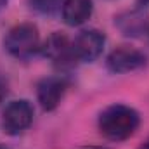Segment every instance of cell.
Segmentation results:
<instances>
[{
    "label": "cell",
    "instance_id": "6da1fadb",
    "mask_svg": "<svg viewBox=\"0 0 149 149\" xmlns=\"http://www.w3.org/2000/svg\"><path fill=\"white\" fill-rule=\"evenodd\" d=\"M99 132L113 142H121L130 139L139 125L141 116L134 108L127 104H111L99 114Z\"/></svg>",
    "mask_w": 149,
    "mask_h": 149
},
{
    "label": "cell",
    "instance_id": "5bb4252c",
    "mask_svg": "<svg viewBox=\"0 0 149 149\" xmlns=\"http://www.w3.org/2000/svg\"><path fill=\"white\" fill-rule=\"evenodd\" d=\"M5 3H7V0H0V9H2V7H3Z\"/></svg>",
    "mask_w": 149,
    "mask_h": 149
},
{
    "label": "cell",
    "instance_id": "4fadbf2b",
    "mask_svg": "<svg viewBox=\"0 0 149 149\" xmlns=\"http://www.w3.org/2000/svg\"><path fill=\"white\" fill-rule=\"evenodd\" d=\"M139 149H149V142H146V144H142V146H141Z\"/></svg>",
    "mask_w": 149,
    "mask_h": 149
},
{
    "label": "cell",
    "instance_id": "2e32d148",
    "mask_svg": "<svg viewBox=\"0 0 149 149\" xmlns=\"http://www.w3.org/2000/svg\"><path fill=\"white\" fill-rule=\"evenodd\" d=\"M87 149H106V148H87Z\"/></svg>",
    "mask_w": 149,
    "mask_h": 149
},
{
    "label": "cell",
    "instance_id": "52a82bcc",
    "mask_svg": "<svg viewBox=\"0 0 149 149\" xmlns=\"http://www.w3.org/2000/svg\"><path fill=\"white\" fill-rule=\"evenodd\" d=\"M68 90V80L64 76H47L37 85V99L43 111H54Z\"/></svg>",
    "mask_w": 149,
    "mask_h": 149
},
{
    "label": "cell",
    "instance_id": "8992f818",
    "mask_svg": "<svg viewBox=\"0 0 149 149\" xmlns=\"http://www.w3.org/2000/svg\"><path fill=\"white\" fill-rule=\"evenodd\" d=\"M71 45L76 63H92L102 54L106 37L99 30H83L74 37Z\"/></svg>",
    "mask_w": 149,
    "mask_h": 149
},
{
    "label": "cell",
    "instance_id": "3957f363",
    "mask_svg": "<svg viewBox=\"0 0 149 149\" xmlns=\"http://www.w3.org/2000/svg\"><path fill=\"white\" fill-rule=\"evenodd\" d=\"M35 109L26 99L10 101L2 113V130L7 135H19L33 123Z\"/></svg>",
    "mask_w": 149,
    "mask_h": 149
},
{
    "label": "cell",
    "instance_id": "9a60e30c",
    "mask_svg": "<svg viewBox=\"0 0 149 149\" xmlns=\"http://www.w3.org/2000/svg\"><path fill=\"white\" fill-rule=\"evenodd\" d=\"M0 149H10V148H7V146H3V144H0Z\"/></svg>",
    "mask_w": 149,
    "mask_h": 149
},
{
    "label": "cell",
    "instance_id": "5b68a950",
    "mask_svg": "<svg viewBox=\"0 0 149 149\" xmlns=\"http://www.w3.org/2000/svg\"><path fill=\"white\" fill-rule=\"evenodd\" d=\"M40 50L59 70H68V68L76 64V59H74L73 54V45L64 33H59V31L52 33L45 40V43L40 47Z\"/></svg>",
    "mask_w": 149,
    "mask_h": 149
},
{
    "label": "cell",
    "instance_id": "7c38bea8",
    "mask_svg": "<svg viewBox=\"0 0 149 149\" xmlns=\"http://www.w3.org/2000/svg\"><path fill=\"white\" fill-rule=\"evenodd\" d=\"M137 5H139L141 9H144V7H149V0H137Z\"/></svg>",
    "mask_w": 149,
    "mask_h": 149
},
{
    "label": "cell",
    "instance_id": "ba28073f",
    "mask_svg": "<svg viewBox=\"0 0 149 149\" xmlns=\"http://www.w3.org/2000/svg\"><path fill=\"white\" fill-rule=\"evenodd\" d=\"M114 24L118 30L130 38H149V16L144 12V9L128 10L114 19Z\"/></svg>",
    "mask_w": 149,
    "mask_h": 149
},
{
    "label": "cell",
    "instance_id": "8fae6325",
    "mask_svg": "<svg viewBox=\"0 0 149 149\" xmlns=\"http://www.w3.org/2000/svg\"><path fill=\"white\" fill-rule=\"evenodd\" d=\"M7 97V83L0 80V102Z\"/></svg>",
    "mask_w": 149,
    "mask_h": 149
},
{
    "label": "cell",
    "instance_id": "9c48e42d",
    "mask_svg": "<svg viewBox=\"0 0 149 149\" xmlns=\"http://www.w3.org/2000/svg\"><path fill=\"white\" fill-rule=\"evenodd\" d=\"M61 10H63V19L68 26H81L92 17L94 2L92 0H64Z\"/></svg>",
    "mask_w": 149,
    "mask_h": 149
},
{
    "label": "cell",
    "instance_id": "277c9868",
    "mask_svg": "<svg viewBox=\"0 0 149 149\" xmlns=\"http://www.w3.org/2000/svg\"><path fill=\"white\" fill-rule=\"evenodd\" d=\"M146 64H148V56L139 49L127 47V45L116 47L106 57V68L114 74L132 73L142 70Z\"/></svg>",
    "mask_w": 149,
    "mask_h": 149
},
{
    "label": "cell",
    "instance_id": "7a4b0ae2",
    "mask_svg": "<svg viewBox=\"0 0 149 149\" xmlns=\"http://www.w3.org/2000/svg\"><path fill=\"white\" fill-rule=\"evenodd\" d=\"M5 50L16 59H28L40 50V33L37 24L19 23L12 26L3 38Z\"/></svg>",
    "mask_w": 149,
    "mask_h": 149
},
{
    "label": "cell",
    "instance_id": "30bf717a",
    "mask_svg": "<svg viewBox=\"0 0 149 149\" xmlns=\"http://www.w3.org/2000/svg\"><path fill=\"white\" fill-rule=\"evenodd\" d=\"M63 2L64 0H28L30 7L43 16H54L56 12H59L63 7Z\"/></svg>",
    "mask_w": 149,
    "mask_h": 149
}]
</instances>
